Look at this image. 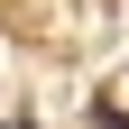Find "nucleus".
I'll return each mask as SVG.
<instances>
[{"instance_id":"1","label":"nucleus","mask_w":129,"mask_h":129,"mask_svg":"<svg viewBox=\"0 0 129 129\" xmlns=\"http://www.w3.org/2000/svg\"><path fill=\"white\" fill-rule=\"evenodd\" d=\"M0 129H37V120H0Z\"/></svg>"}]
</instances>
